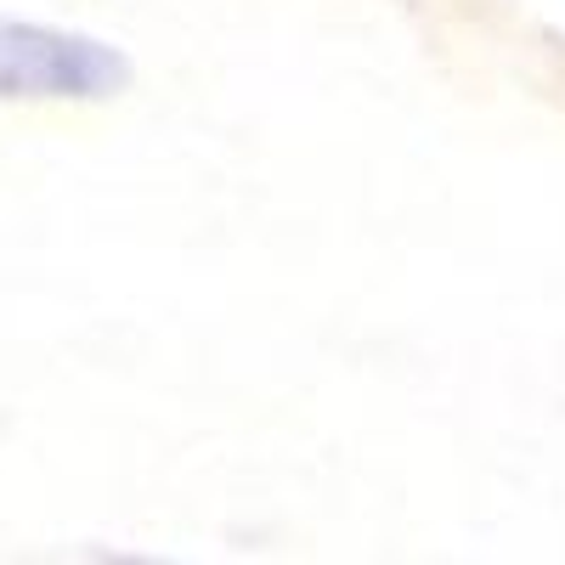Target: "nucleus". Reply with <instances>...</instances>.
I'll return each instance as SVG.
<instances>
[{
    "mask_svg": "<svg viewBox=\"0 0 565 565\" xmlns=\"http://www.w3.org/2000/svg\"><path fill=\"white\" fill-rule=\"evenodd\" d=\"M130 79V57L103 34L0 18V103H114Z\"/></svg>",
    "mask_w": 565,
    "mask_h": 565,
    "instance_id": "nucleus-1",
    "label": "nucleus"
}]
</instances>
